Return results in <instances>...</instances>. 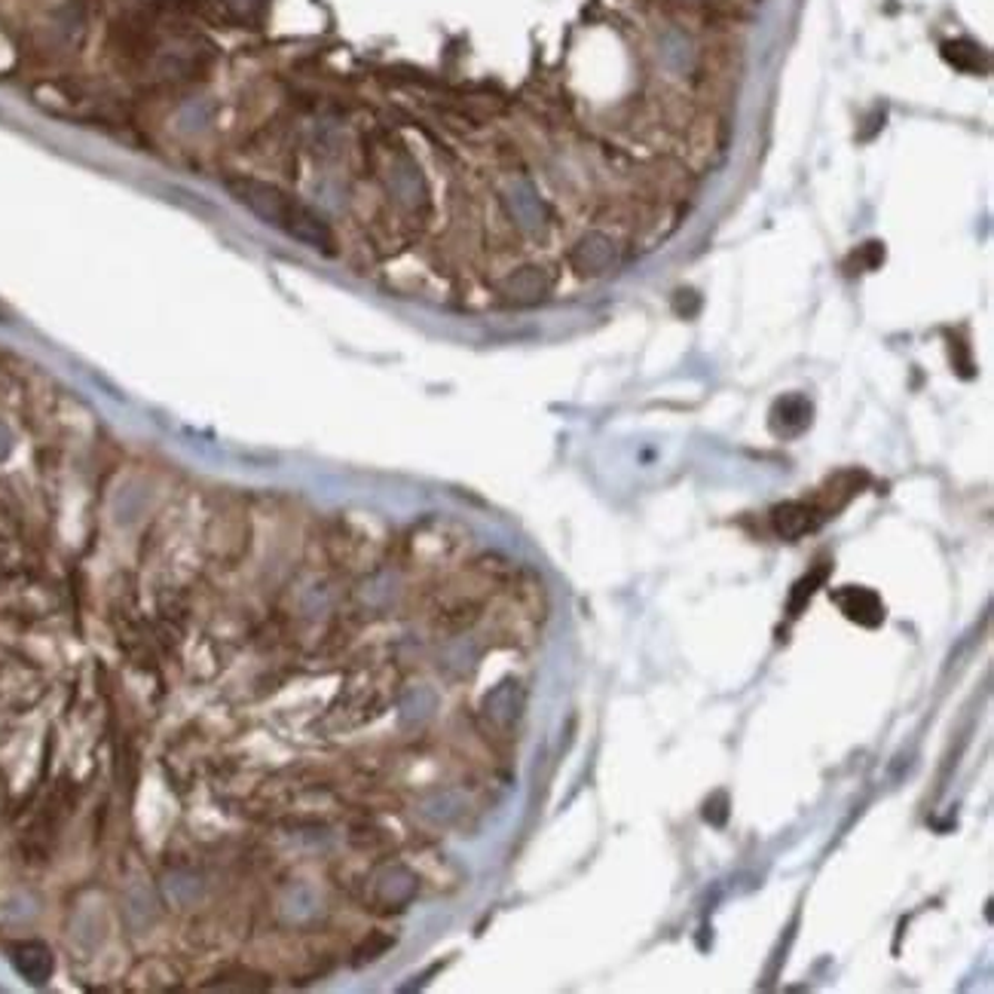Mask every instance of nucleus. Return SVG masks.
Returning <instances> with one entry per match:
<instances>
[{
  "instance_id": "nucleus-1",
  "label": "nucleus",
  "mask_w": 994,
  "mask_h": 994,
  "mask_svg": "<svg viewBox=\"0 0 994 994\" xmlns=\"http://www.w3.org/2000/svg\"><path fill=\"white\" fill-rule=\"evenodd\" d=\"M230 193L239 202H246L258 218L270 221L272 227H279L288 236H295V239L319 248V251H334V236L328 230V223L316 218L307 206H300L297 199H291L282 190H276L270 185H258V181H233Z\"/></svg>"
},
{
  "instance_id": "nucleus-2",
  "label": "nucleus",
  "mask_w": 994,
  "mask_h": 994,
  "mask_svg": "<svg viewBox=\"0 0 994 994\" xmlns=\"http://www.w3.org/2000/svg\"><path fill=\"white\" fill-rule=\"evenodd\" d=\"M826 524V515L817 503H784L772 508V529L786 541H796Z\"/></svg>"
},
{
  "instance_id": "nucleus-3",
  "label": "nucleus",
  "mask_w": 994,
  "mask_h": 994,
  "mask_svg": "<svg viewBox=\"0 0 994 994\" xmlns=\"http://www.w3.org/2000/svg\"><path fill=\"white\" fill-rule=\"evenodd\" d=\"M833 603L845 613L847 622H857L863 627H878L884 622L882 597L869 588H857V585L838 588L833 590Z\"/></svg>"
},
{
  "instance_id": "nucleus-4",
  "label": "nucleus",
  "mask_w": 994,
  "mask_h": 994,
  "mask_svg": "<svg viewBox=\"0 0 994 994\" xmlns=\"http://www.w3.org/2000/svg\"><path fill=\"white\" fill-rule=\"evenodd\" d=\"M811 417H814V407L805 395H784L774 401L768 426L777 438H798L802 431H808Z\"/></svg>"
},
{
  "instance_id": "nucleus-5",
  "label": "nucleus",
  "mask_w": 994,
  "mask_h": 994,
  "mask_svg": "<svg viewBox=\"0 0 994 994\" xmlns=\"http://www.w3.org/2000/svg\"><path fill=\"white\" fill-rule=\"evenodd\" d=\"M13 964L16 970L26 976L28 982L34 985H43V982L52 976V955L47 945L40 943H22L13 948Z\"/></svg>"
},
{
  "instance_id": "nucleus-6",
  "label": "nucleus",
  "mask_w": 994,
  "mask_h": 994,
  "mask_svg": "<svg viewBox=\"0 0 994 994\" xmlns=\"http://www.w3.org/2000/svg\"><path fill=\"white\" fill-rule=\"evenodd\" d=\"M545 288H548L545 276L536 267H524V270H517L505 282V295H508V300H515V304H536L545 295Z\"/></svg>"
},
{
  "instance_id": "nucleus-7",
  "label": "nucleus",
  "mask_w": 994,
  "mask_h": 994,
  "mask_svg": "<svg viewBox=\"0 0 994 994\" xmlns=\"http://www.w3.org/2000/svg\"><path fill=\"white\" fill-rule=\"evenodd\" d=\"M613 260H615L613 246H609L603 236H590V239H585L576 251V267L582 272H590V276H594V272L609 270Z\"/></svg>"
},
{
  "instance_id": "nucleus-8",
  "label": "nucleus",
  "mask_w": 994,
  "mask_h": 994,
  "mask_svg": "<svg viewBox=\"0 0 994 994\" xmlns=\"http://www.w3.org/2000/svg\"><path fill=\"white\" fill-rule=\"evenodd\" d=\"M943 56L945 62H952L955 68H961V71H970V74L985 71V52H982L976 43H970V40H952V43H945Z\"/></svg>"
},
{
  "instance_id": "nucleus-9",
  "label": "nucleus",
  "mask_w": 994,
  "mask_h": 994,
  "mask_svg": "<svg viewBox=\"0 0 994 994\" xmlns=\"http://www.w3.org/2000/svg\"><path fill=\"white\" fill-rule=\"evenodd\" d=\"M826 573H829V566H821V569H814L811 576H805L798 582L796 590H793V597H789V615H798V609L814 597V590H817V585H823Z\"/></svg>"
},
{
  "instance_id": "nucleus-10",
  "label": "nucleus",
  "mask_w": 994,
  "mask_h": 994,
  "mask_svg": "<svg viewBox=\"0 0 994 994\" xmlns=\"http://www.w3.org/2000/svg\"><path fill=\"white\" fill-rule=\"evenodd\" d=\"M227 7L239 16H258L264 10V0H227Z\"/></svg>"
}]
</instances>
